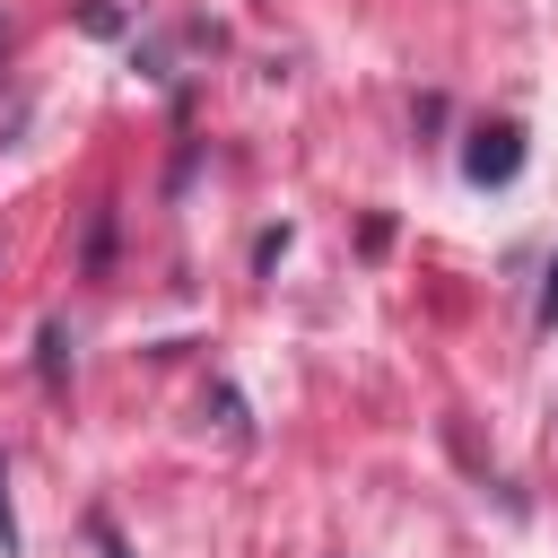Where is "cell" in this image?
I'll use <instances>...</instances> for the list:
<instances>
[{"mask_svg": "<svg viewBox=\"0 0 558 558\" xmlns=\"http://www.w3.org/2000/svg\"><path fill=\"white\" fill-rule=\"evenodd\" d=\"M0 558H17V523H9V471H0Z\"/></svg>", "mask_w": 558, "mask_h": 558, "instance_id": "cell-4", "label": "cell"}, {"mask_svg": "<svg viewBox=\"0 0 558 558\" xmlns=\"http://www.w3.org/2000/svg\"><path fill=\"white\" fill-rule=\"evenodd\" d=\"M35 349H44V384L61 392V384H70V340H61V323H44V340H35Z\"/></svg>", "mask_w": 558, "mask_h": 558, "instance_id": "cell-2", "label": "cell"}, {"mask_svg": "<svg viewBox=\"0 0 558 558\" xmlns=\"http://www.w3.org/2000/svg\"><path fill=\"white\" fill-rule=\"evenodd\" d=\"M462 174H471V183H514V174H523V131H514V122H488V131H471V148H462Z\"/></svg>", "mask_w": 558, "mask_h": 558, "instance_id": "cell-1", "label": "cell"}, {"mask_svg": "<svg viewBox=\"0 0 558 558\" xmlns=\"http://www.w3.org/2000/svg\"><path fill=\"white\" fill-rule=\"evenodd\" d=\"M541 331H558V253H549V288H541Z\"/></svg>", "mask_w": 558, "mask_h": 558, "instance_id": "cell-3", "label": "cell"}]
</instances>
